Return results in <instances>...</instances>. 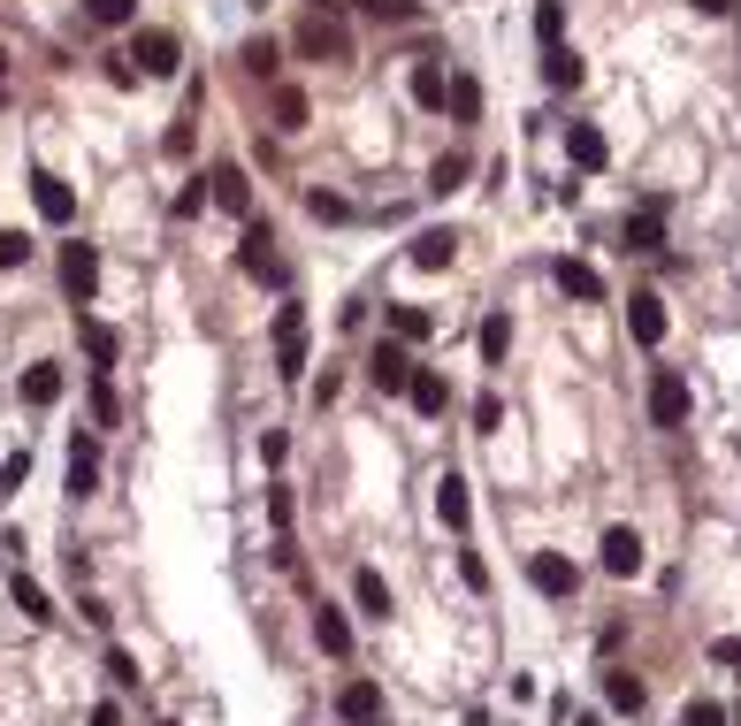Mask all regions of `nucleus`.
<instances>
[{
	"label": "nucleus",
	"instance_id": "nucleus-1",
	"mask_svg": "<svg viewBox=\"0 0 741 726\" xmlns=\"http://www.w3.org/2000/svg\"><path fill=\"white\" fill-rule=\"evenodd\" d=\"M650 421H657V429H688V375H681V367H657V375H650Z\"/></svg>",
	"mask_w": 741,
	"mask_h": 726
},
{
	"label": "nucleus",
	"instance_id": "nucleus-2",
	"mask_svg": "<svg viewBox=\"0 0 741 726\" xmlns=\"http://www.w3.org/2000/svg\"><path fill=\"white\" fill-rule=\"evenodd\" d=\"M276 375L284 383L306 375V314L298 306H276Z\"/></svg>",
	"mask_w": 741,
	"mask_h": 726
},
{
	"label": "nucleus",
	"instance_id": "nucleus-3",
	"mask_svg": "<svg viewBox=\"0 0 741 726\" xmlns=\"http://www.w3.org/2000/svg\"><path fill=\"white\" fill-rule=\"evenodd\" d=\"M131 62H139L146 77H176V69H184V46H176V31H139Z\"/></svg>",
	"mask_w": 741,
	"mask_h": 726
},
{
	"label": "nucleus",
	"instance_id": "nucleus-4",
	"mask_svg": "<svg viewBox=\"0 0 741 726\" xmlns=\"http://www.w3.org/2000/svg\"><path fill=\"white\" fill-rule=\"evenodd\" d=\"M298 54H329V62H344V54H352V38H344V23H336V15H321V8H313V15L298 23Z\"/></svg>",
	"mask_w": 741,
	"mask_h": 726
},
{
	"label": "nucleus",
	"instance_id": "nucleus-5",
	"mask_svg": "<svg viewBox=\"0 0 741 726\" xmlns=\"http://www.w3.org/2000/svg\"><path fill=\"white\" fill-rule=\"evenodd\" d=\"M619 245H627V253H665V199H650L642 215H627V222H619Z\"/></svg>",
	"mask_w": 741,
	"mask_h": 726
},
{
	"label": "nucleus",
	"instance_id": "nucleus-6",
	"mask_svg": "<svg viewBox=\"0 0 741 726\" xmlns=\"http://www.w3.org/2000/svg\"><path fill=\"white\" fill-rule=\"evenodd\" d=\"M413 375H421V367L406 360V344H375V360H367V383H375L383 398H390V391H413Z\"/></svg>",
	"mask_w": 741,
	"mask_h": 726
},
{
	"label": "nucleus",
	"instance_id": "nucleus-7",
	"mask_svg": "<svg viewBox=\"0 0 741 726\" xmlns=\"http://www.w3.org/2000/svg\"><path fill=\"white\" fill-rule=\"evenodd\" d=\"M528 588H535V596H574V588H582V574H574V559L535 551V559H528Z\"/></svg>",
	"mask_w": 741,
	"mask_h": 726
},
{
	"label": "nucleus",
	"instance_id": "nucleus-8",
	"mask_svg": "<svg viewBox=\"0 0 741 726\" xmlns=\"http://www.w3.org/2000/svg\"><path fill=\"white\" fill-rule=\"evenodd\" d=\"M62 284H69L77 306H85V298L100 290V253H92V245H62Z\"/></svg>",
	"mask_w": 741,
	"mask_h": 726
},
{
	"label": "nucleus",
	"instance_id": "nucleus-9",
	"mask_svg": "<svg viewBox=\"0 0 741 726\" xmlns=\"http://www.w3.org/2000/svg\"><path fill=\"white\" fill-rule=\"evenodd\" d=\"M31 199H38V215H46V222H77V191H69L62 176L31 168Z\"/></svg>",
	"mask_w": 741,
	"mask_h": 726
},
{
	"label": "nucleus",
	"instance_id": "nucleus-10",
	"mask_svg": "<svg viewBox=\"0 0 741 726\" xmlns=\"http://www.w3.org/2000/svg\"><path fill=\"white\" fill-rule=\"evenodd\" d=\"M627 329H634V344H665V298H657V290H634V298H627Z\"/></svg>",
	"mask_w": 741,
	"mask_h": 726
},
{
	"label": "nucleus",
	"instance_id": "nucleus-11",
	"mask_svg": "<svg viewBox=\"0 0 741 726\" xmlns=\"http://www.w3.org/2000/svg\"><path fill=\"white\" fill-rule=\"evenodd\" d=\"M604 574H642V536L634 528H604Z\"/></svg>",
	"mask_w": 741,
	"mask_h": 726
},
{
	"label": "nucleus",
	"instance_id": "nucleus-12",
	"mask_svg": "<svg viewBox=\"0 0 741 726\" xmlns=\"http://www.w3.org/2000/svg\"><path fill=\"white\" fill-rule=\"evenodd\" d=\"M336 719L375 726V719H383V689H375V681H344V696H336Z\"/></svg>",
	"mask_w": 741,
	"mask_h": 726
},
{
	"label": "nucleus",
	"instance_id": "nucleus-13",
	"mask_svg": "<svg viewBox=\"0 0 741 726\" xmlns=\"http://www.w3.org/2000/svg\"><path fill=\"white\" fill-rule=\"evenodd\" d=\"M566 161L596 176V168L611 161V145H604V131H596V123H566Z\"/></svg>",
	"mask_w": 741,
	"mask_h": 726
},
{
	"label": "nucleus",
	"instance_id": "nucleus-14",
	"mask_svg": "<svg viewBox=\"0 0 741 726\" xmlns=\"http://www.w3.org/2000/svg\"><path fill=\"white\" fill-rule=\"evenodd\" d=\"M207 184H214V199H222L230 215H253V184H245V168H237V161H214V176H207Z\"/></svg>",
	"mask_w": 741,
	"mask_h": 726
},
{
	"label": "nucleus",
	"instance_id": "nucleus-15",
	"mask_svg": "<svg viewBox=\"0 0 741 726\" xmlns=\"http://www.w3.org/2000/svg\"><path fill=\"white\" fill-rule=\"evenodd\" d=\"M92 490H100V443L77 436L69 443V497H92Z\"/></svg>",
	"mask_w": 741,
	"mask_h": 726
},
{
	"label": "nucleus",
	"instance_id": "nucleus-16",
	"mask_svg": "<svg viewBox=\"0 0 741 726\" xmlns=\"http://www.w3.org/2000/svg\"><path fill=\"white\" fill-rule=\"evenodd\" d=\"M436 520H444L451 536H466V520H474V505H466V482H458V474H444V482H436Z\"/></svg>",
	"mask_w": 741,
	"mask_h": 726
},
{
	"label": "nucleus",
	"instance_id": "nucleus-17",
	"mask_svg": "<svg viewBox=\"0 0 741 726\" xmlns=\"http://www.w3.org/2000/svg\"><path fill=\"white\" fill-rule=\"evenodd\" d=\"M543 85H551V92H574V85H582V54H574V46H543Z\"/></svg>",
	"mask_w": 741,
	"mask_h": 726
},
{
	"label": "nucleus",
	"instance_id": "nucleus-18",
	"mask_svg": "<svg viewBox=\"0 0 741 726\" xmlns=\"http://www.w3.org/2000/svg\"><path fill=\"white\" fill-rule=\"evenodd\" d=\"M313 642H321L329 658H352V627H344V612H336V604H321V612H313Z\"/></svg>",
	"mask_w": 741,
	"mask_h": 726
},
{
	"label": "nucleus",
	"instance_id": "nucleus-19",
	"mask_svg": "<svg viewBox=\"0 0 741 726\" xmlns=\"http://www.w3.org/2000/svg\"><path fill=\"white\" fill-rule=\"evenodd\" d=\"M352 596H360V612H367V619H390V581L375 574V566H360V574H352Z\"/></svg>",
	"mask_w": 741,
	"mask_h": 726
},
{
	"label": "nucleus",
	"instance_id": "nucleus-20",
	"mask_svg": "<svg viewBox=\"0 0 741 726\" xmlns=\"http://www.w3.org/2000/svg\"><path fill=\"white\" fill-rule=\"evenodd\" d=\"M451 261H458V238H451V230H421V238H413V268H451Z\"/></svg>",
	"mask_w": 741,
	"mask_h": 726
},
{
	"label": "nucleus",
	"instance_id": "nucleus-21",
	"mask_svg": "<svg viewBox=\"0 0 741 726\" xmlns=\"http://www.w3.org/2000/svg\"><path fill=\"white\" fill-rule=\"evenodd\" d=\"M54 398H62V367H54V360L23 367V406H54Z\"/></svg>",
	"mask_w": 741,
	"mask_h": 726
},
{
	"label": "nucleus",
	"instance_id": "nucleus-22",
	"mask_svg": "<svg viewBox=\"0 0 741 726\" xmlns=\"http://www.w3.org/2000/svg\"><path fill=\"white\" fill-rule=\"evenodd\" d=\"M406 398H413V406H421V414H429V421H436V414H444V406H451V383H444V375H436V367H421V375H413V391H406Z\"/></svg>",
	"mask_w": 741,
	"mask_h": 726
},
{
	"label": "nucleus",
	"instance_id": "nucleus-23",
	"mask_svg": "<svg viewBox=\"0 0 741 726\" xmlns=\"http://www.w3.org/2000/svg\"><path fill=\"white\" fill-rule=\"evenodd\" d=\"M77 329H85V352H92V367H115V352H123V337H115L108 321H92V314H85Z\"/></svg>",
	"mask_w": 741,
	"mask_h": 726
},
{
	"label": "nucleus",
	"instance_id": "nucleus-24",
	"mask_svg": "<svg viewBox=\"0 0 741 726\" xmlns=\"http://www.w3.org/2000/svg\"><path fill=\"white\" fill-rule=\"evenodd\" d=\"M390 329H398V344H421V337L436 329V314H429V306H390Z\"/></svg>",
	"mask_w": 741,
	"mask_h": 726
},
{
	"label": "nucleus",
	"instance_id": "nucleus-25",
	"mask_svg": "<svg viewBox=\"0 0 741 726\" xmlns=\"http://www.w3.org/2000/svg\"><path fill=\"white\" fill-rule=\"evenodd\" d=\"M15 612H23V619H38V627H54V604H46V588H38L31 574H15Z\"/></svg>",
	"mask_w": 741,
	"mask_h": 726
},
{
	"label": "nucleus",
	"instance_id": "nucleus-26",
	"mask_svg": "<svg viewBox=\"0 0 741 726\" xmlns=\"http://www.w3.org/2000/svg\"><path fill=\"white\" fill-rule=\"evenodd\" d=\"M558 290H574V298H604V276H596L589 261H558Z\"/></svg>",
	"mask_w": 741,
	"mask_h": 726
},
{
	"label": "nucleus",
	"instance_id": "nucleus-27",
	"mask_svg": "<svg viewBox=\"0 0 741 726\" xmlns=\"http://www.w3.org/2000/svg\"><path fill=\"white\" fill-rule=\"evenodd\" d=\"M413 100H421V108H444V100H451V77L436 69V62H421V69H413Z\"/></svg>",
	"mask_w": 741,
	"mask_h": 726
},
{
	"label": "nucleus",
	"instance_id": "nucleus-28",
	"mask_svg": "<svg viewBox=\"0 0 741 726\" xmlns=\"http://www.w3.org/2000/svg\"><path fill=\"white\" fill-rule=\"evenodd\" d=\"M604 704L611 712H642V681L634 673H604Z\"/></svg>",
	"mask_w": 741,
	"mask_h": 726
},
{
	"label": "nucleus",
	"instance_id": "nucleus-29",
	"mask_svg": "<svg viewBox=\"0 0 741 726\" xmlns=\"http://www.w3.org/2000/svg\"><path fill=\"white\" fill-rule=\"evenodd\" d=\"M85 15H92L100 31H123V23L139 15V0H85Z\"/></svg>",
	"mask_w": 741,
	"mask_h": 726
},
{
	"label": "nucleus",
	"instance_id": "nucleus-30",
	"mask_svg": "<svg viewBox=\"0 0 741 726\" xmlns=\"http://www.w3.org/2000/svg\"><path fill=\"white\" fill-rule=\"evenodd\" d=\"M451 116H458V123H474V116H482V85H474V77H451V100H444Z\"/></svg>",
	"mask_w": 741,
	"mask_h": 726
},
{
	"label": "nucleus",
	"instance_id": "nucleus-31",
	"mask_svg": "<svg viewBox=\"0 0 741 726\" xmlns=\"http://www.w3.org/2000/svg\"><path fill=\"white\" fill-rule=\"evenodd\" d=\"M505 344H512V321H505V314H489V321H482V360L497 367V360H505Z\"/></svg>",
	"mask_w": 741,
	"mask_h": 726
},
{
	"label": "nucleus",
	"instance_id": "nucleus-32",
	"mask_svg": "<svg viewBox=\"0 0 741 726\" xmlns=\"http://www.w3.org/2000/svg\"><path fill=\"white\" fill-rule=\"evenodd\" d=\"M276 131H306V92H276Z\"/></svg>",
	"mask_w": 741,
	"mask_h": 726
},
{
	"label": "nucleus",
	"instance_id": "nucleus-33",
	"mask_svg": "<svg viewBox=\"0 0 741 726\" xmlns=\"http://www.w3.org/2000/svg\"><path fill=\"white\" fill-rule=\"evenodd\" d=\"M466 168H474L466 153H444V161H436V176H429V191H458V184H466Z\"/></svg>",
	"mask_w": 741,
	"mask_h": 726
},
{
	"label": "nucleus",
	"instance_id": "nucleus-34",
	"mask_svg": "<svg viewBox=\"0 0 741 726\" xmlns=\"http://www.w3.org/2000/svg\"><path fill=\"white\" fill-rule=\"evenodd\" d=\"M558 31H566V0H543V8H535V38L558 46Z\"/></svg>",
	"mask_w": 741,
	"mask_h": 726
},
{
	"label": "nucleus",
	"instance_id": "nucleus-35",
	"mask_svg": "<svg viewBox=\"0 0 741 726\" xmlns=\"http://www.w3.org/2000/svg\"><path fill=\"white\" fill-rule=\"evenodd\" d=\"M115 414H123V406H115V383L100 375V383H92V421H100V429H115Z\"/></svg>",
	"mask_w": 741,
	"mask_h": 726
},
{
	"label": "nucleus",
	"instance_id": "nucleus-36",
	"mask_svg": "<svg viewBox=\"0 0 741 726\" xmlns=\"http://www.w3.org/2000/svg\"><path fill=\"white\" fill-rule=\"evenodd\" d=\"M207 199H214V184H199V176H191V184H184V191H176V222H184V215H199V207H207Z\"/></svg>",
	"mask_w": 741,
	"mask_h": 726
},
{
	"label": "nucleus",
	"instance_id": "nucleus-37",
	"mask_svg": "<svg viewBox=\"0 0 741 726\" xmlns=\"http://www.w3.org/2000/svg\"><path fill=\"white\" fill-rule=\"evenodd\" d=\"M31 261V238L23 230H0V268H23Z\"/></svg>",
	"mask_w": 741,
	"mask_h": 726
},
{
	"label": "nucleus",
	"instance_id": "nucleus-38",
	"mask_svg": "<svg viewBox=\"0 0 741 726\" xmlns=\"http://www.w3.org/2000/svg\"><path fill=\"white\" fill-rule=\"evenodd\" d=\"M245 69H253V77H276V46L253 38V46H245Z\"/></svg>",
	"mask_w": 741,
	"mask_h": 726
},
{
	"label": "nucleus",
	"instance_id": "nucleus-39",
	"mask_svg": "<svg viewBox=\"0 0 741 726\" xmlns=\"http://www.w3.org/2000/svg\"><path fill=\"white\" fill-rule=\"evenodd\" d=\"M31 482V451H8V466H0V490H23Z\"/></svg>",
	"mask_w": 741,
	"mask_h": 726
},
{
	"label": "nucleus",
	"instance_id": "nucleus-40",
	"mask_svg": "<svg viewBox=\"0 0 741 726\" xmlns=\"http://www.w3.org/2000/svg\"><path fill=\"white\" fill-rule=\"evenodd\" d=\"M367 15H390V23H413L421 0H367Z\"/></svg>",
	"mask_w": 741,
	"mask_h": 726
},
{
	"label": "nucleus",
	"instance_id": "nucleus-41",
	"mask_svg": "<svg viewBox=\"0 0 741 726\" xmlns=\"http://www.w3.org/2000/svg\"><path fill=\"white\" fill-rule=\"evenodd\" d=\"M681 726H727V704L704 696V704H688V719H681Z\"/></svg>",
	"mask_w": 741,
	"mask_h": 726
},
{
	"label": "nucleus",
	"instance_id": "nucleus-42",
	"mask_svg": "<svg viewBox=\"0 0 741 726\" xmlns=\"http://www.w3.org/2000/svg\"><path fill=\"white\" fill-rule=\"evenodd\" d=\"M306 215H313V222H344V199H329V191H313V199H306Z\"/></svg>",
	"mask_w": 741,
	"mask_h": 726
},
{
	"label": "nucleus",
	"instance_id": "nucleus-43",
	"mask_svg": "<svg viewBox=\"0 0 741 726\" xmlns=\"http://www.w3.org/2000/svg\"><path fill=\"white\" fill-rule=\"evenodd\" d=\"M108 673H115V681L131 689V681H139V658H131V650H108Z\"/></svg>",
	"mask_w": 741,
	"mask_h": 726
},
{
	"label": "nucleus",
	"instance_id": "nucleus-44",
	"mask_svg": "<svg viewBox=\"0 0 741 726\" xmlns=\"http://www.w3.org/2000/svg\"><path fill=\"white\" fill-rule=\"evenodd\" d=\"M92 726H123V712H115V704H92Z\"/></svg>",
	"mask_w": 741,
	"mask_h": 726
},
{
	"label": "nucleus",
	"instance_id": "nucleus-45",
	"mask_svg": "<svg viewBox=\"0 0 741 726\" xmlns=\"http://www.w3.org/2000/svg\"><path fill=\"white\" fill-rule=\"evenodd\" d=\"M727 8H734V0H696V15H727Z\"/></svg>",
	"mask_w": 741,
	"mask_h": 726
},
{
	"label": "nucleus",
	"instance_id": "nucleus-46",
	"mask_svg": "<svg viewBox=\"0 0 741 726\" xmlns=\"http://www.w3.org/2000/svg\"><path fill=\"white\" fill-rule=\"evenodd\" d=\"M0 77H8V46H0Z\"/></svg>",
	"mask_w": 741,
	"mask_h": 726
},
{
	"label": "nucleus",
	"instance_id": "nucleus-47",
	"mask_svg": "<svg viewBox=\"0 0 741 726\" xmlns=\"http://www.w3.org/2000/svg\"><path fill=\"white\" fill-rule=\"evenodd\" d=\"M375 726H383V719H375Z\"/></svg>",
	"mask_w": 741,
	"mask_h": 726
}]
</instances>
